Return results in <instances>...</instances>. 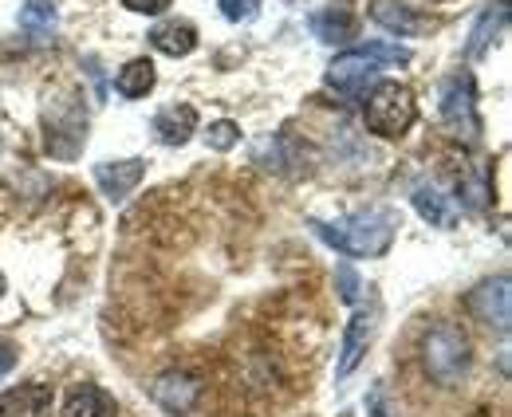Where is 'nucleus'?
I'll return each mask as SVG.
<instances>
[{
  "label": "nucleus",
  "mask_w": 512,
  "mask_h": 417,
  "mask_svg": "<svg viewBox=\"0 0 512 417\" xmlns=\"http://www.w3.org/2000/svg\"><path fill=\"white\" fill-rule=\"evenodd\" d=\"M316 237L343 256H383L394 244L398 217L390 209H359L339 221H312Z\"/></svg>",
  "instance_id": "1"
},
{
  "label": "nucleus",
  "mask_w": 512,
  "mask_h": 417,
  "mask_svg": "<svg viewBox=\"0 0 512 417\" xmlns=\"http://www.w3.org/2000/svg\"><path fill=\"white\" fill-rule=\"evenodd\" d=\"M422 366L438 386H457L473 366V343L457 323H434L422 335Z\"/></svg>",
  "instance_id": "2"
},
{
  "label": "nucleus",
  "mask_w": 512,
  "mask_h": 417,
  "mask_svg": "<svg viewBox=\"0 0 512 417\" xmlns=\"http://www.w3.org/2000/svg\"><path fill=\"white\" fill-rule=\"evenodd\" d=\"M363 119H367V130L379 134V138H402L418 119L414 91L406 83H398V79L375 83L367 103H363Z\"/></svg>",
  "instance_id": "3"
},
{
  "label": "nucleus",
  "mask_w": 512,
  "mask_h": 417,
  "mask_svg": "<svg viewBox=\"0 0 512 417\" xmlns=\"http://www.w3.org/2000/svg\"><path fill=\"white\" fill-rule=\"evenodd\" d=\"M87 142V111L79 103L75 91H64L56 99H48L44 107V146L56 158H75Z\"/></svg>",
  "instance_id": "4"
},
{
  "label": "nucleus",
  "mask_w": 512,
  "mask_h": 417,
  "mask_svg": "<svg viewBox=\"0 0 512 417\" xmlns=\"http://www.w3.org/2000/svg\"><path fill=\"white\" fill-rule=\"evenodd\" d=\"M442 122L453 138L477 142L481 138V115H477V87L473 75H453L442 83Z\"/></svg>",
  "instance_id": "5"
},
{
  "label": "nucleus",
  "mask_w": 512,
  "mask_h": 417,
  "mask_svg": "<svg viewBox=\"0 0 512 417\" xmlns=\"http://www.w3.org/2000/svg\"><path fill=\"white\" fill-rule=\"evenodd\" d=\"M469 315L493 331H509V319H512V292H509V276H497V280H485L469 292Z\"/></svg>",
  "instance_id": "6"
},
{
  "label": "nucleus",
  "mask_w": 512,
  "mask_h": 417,
  "mask_svg": "<svg viewBox=\"0 0 512 417\" xmlns=\"http://www.w3.org/2000/svg\"><path fill=\"white\" fill-rule=\"evenodd\" d=\"M201 390H205L201 378H193L186 370H166V374H158V378L150 382V398L174 417L190 414L193 406L201 402Z\"/></svg>",
  "instance_id": "7"
},
{
  "label": "nucleus",
  "mask_w": 512,
  "mask_h": 417,
  "mask_svg": "<svg viewBox=\"0 0 512 417\" xmlns=\"http://www.w3.org/2000/svg\"><path fill=\"white\" fill-rule=\"evenodd\" d=\"M383 63L371 56V48H355V52H343L335 56L331 67H327V83L335 91H347V95H359L375 75H379Z\"/></svg>",
  "instance_id": "8"
},
{
  "label": "nucleus",
  "mask_w": 512,
  "mask_h": 417,
  "mask_svg": "<svg viewBox=\"0 0 512 417\" xmlns=\"http://www.w3.org/2000/svg\"><path fill=\"white\" fill-rule=\"evenodd\" d=\"M308 24H312V36L323 40V44H347L359 32V12H355L351 0H335V4L316 8Z\"/></svg>",
  "instance_id": "9"
},
{
  "label": "nucleus",
  "mask_w": 512,
  "mask_h": 417,
  "mask_svg": "<svg viewBox=\"0 0 512 417\" xmlns=\"http://www.w3.org/2000/svg\"><path fill=\"white\" fill-rule=\"evenodd\" d=\"M56 390L48 382H24L0 394V417H52Z\"/></svg>",
  "instance_id": "10"
},
{
  "label": "nucleus",
  "mask_w": 512,
  "mask_h": 417,
  "mask_svg": "<svg viewBox=\"0 0 512 417\" xmlns=\"http://www.w3.org/2000/svg\"><path fill=\"white\" fill-rule=\"evenodd\" d=\"M371 20L383 24L386 32H394V36H422V32H434V20L422 16L418 8H410L406 0H371Z\"/></svg>",
  "instance_id": "11"
},
{
  "label": "nucleus",
  "mask_w": 512,
  "mask_h": 417,
  "mask_svg": "<svg viewBox=\"0 0 512 417\" xmlns=\"http://www.w3.org/2000/svg\"><path fill=\"white\" fill-rule=\"evenodd\" d=\"M146 178V162L142 158H127V162H99L95 166V181L103 189L107 201H127L130 193L138 189V181Z\"/></svg>",
  "instance_id": "12"
},
{
  "label": "nucleus",
  "mask_w": 512,
  "mask_h": 417,
  "mask_svg": "<svg viewBox=\"0 0 512 417\" xmlns=\"http://www.w3.org/2000/svg\"><path fill=\"white\" fill-rule=\"evenodd\" d=\"M371 335H375V323H371V315H351V323H347V331H343V347H339V362H335V374L339 378H347L363 355H367V347H371Z\"/></svg>",
  "instance_id": "13"
},
{
  "label": "nucleus",
  "mask_w": 512,
  "mask_h": 417,
  "mask_svg": "<svg viewBox=\"0 0 512 417\" xmlns=\"http://www.w3.org/2000/svg\"><path fill=\"white\" fill-rule=\"evenodd\" d=\"M197 130V111L190 103H174V107H162L154 115V134L166 142V146H186Z\"/></svg>",
  "instance_id": "14"
},
{
  "label": "nucleus",
  "mask_w": 512,
  "mask_h": 417,
  "mask_svg": "<svg viewBox=\"0 0 512 417\" xmlns=\"http://www.w3.org/2000/svg\"><path fill=\"white\" fill-rule=\"evenodd\" d=\"M150 44L162 52V56H174V60H186L193 48H197V28L190 20H166L150 32Z\"/></svg>",
  "instance_id": "15"
},
{
  "label": "nucleus",
  "mask_w": 512,
  "mask_h": 417,
  "mask_svg": "<svg viewBox=\"0 0 512 417\" xmlns=\"http://www.w3.org/2000/svg\"><path fill=\"white\" fill-rule=\"evenodd\" d=\"M414 209L422 221H430L434 229H453L457 221V209H453V197H446L438 185H414Z\"/></svg>",
  "instance_id": "16"
},
{
  "label": "nucleus",
  "mask_w": 512,
  "mask_h": 417,
  "mask_svg": "<svg viewBox=\"0 0 512 417\" xmlns=\"http://www.w3.org/2000/svg\"><path fill=\"white\" fill-rule=\"evenodd\" d=\"M64 417H115V398L103 386H75L64 402Z\"/></svg>",
  "instance_id": "17"
},
{
  "label": "nucleus",
  "mask_w": 512,
  "mask_h": 417,
  "mask_svg": "<svg viewBox=\"0 0 512 417\" xmlns=\"http://www.w3.org/2000/svg\"><path fill=\"white\" fill-rule=\"evenodd\" d=\"M20 28H24L36 44H48L52 32H56V4H52V0H24V8H20Z\"/></svg>",
  "instance_id": "18"
},
{
  "label": "nucleus",
  "mask_w": 512,
  "mask_h": 417,
  "mask_svg": "<svg viewBox=\"0 0 512 417\" xmlns=\"http://www.w3.org/2000/svg\"><path fill=\"white\" fill-rule=\"evenodd\" d=\"M154 83H158V75H154V63L146 60H130L119 75H115V91L119 95H127V99H146L150 91H154Z\"/></svg>",
  "instance_id": "19"
},
{
  "label": "nucleus",
  "mask_w": 512,
  "mask_h": 417,
  "mask_svg": "<svg viewBox=\"0 0 512 417\" xmlns=\"http://www.w3.org/2000/svg\"><path fill=\"white\" fill-rule=\"evenodd\" d=\"M505 20H509V8H505V4L489 8V12L477 20V28H473V36H469V56H473V60L489 52V44H493V36L505 28Z\"/></svg>",
  "instance_id": "20"
},
{
  "label": "nucleus",
  "mask_w": 512,
  "mask_h": 417,
  "mask_svg": "<svg viewBox=\"0 0 512 417\" xmlns=\"http://www.w3.org/2000/svg\"><path fill=\"white\" fill-rule=\"evenodd\" d=\"M205 142H209V150H233L237 142H241V126L237 122H229V119H221V122H209V130H205Z\"/></svg>",
  "instance_id": "21"
},
{
  "label": "nucleus",
  "mask_w": 512,
  "mask_h": 417,
  "mask_svg": "<svg viewBox=\"0 0 512 417\" xmlns=\"http://www.w3.org/2000/svg\"><path fill=\"white\" fill-rule=\"evenodd\" d=\"M217 8L225 12V20L241 24V20H253L256 8H260V0H217Z\"/></svg>",
  "instance_id": "22"
},
{
  "label": "nucleus",
  "mask_w": 512,
  "mask_h": 417,
  "mask_svg": "<svg viewBox=\"0 0 512 417\" xmlns=\"http://www.w3.org/2000/svg\"><path fill=\"white\" fill-rule=\"evenodd\" d=\"M335 280H339V296H343V303H355V299H359V276H355L351 264H339Z\"/></svg>",
  "instance_id": "23"
},
{
  "label": "nucleus",
  "mask_w": 512,
  "mask_h": 417,
  "mask_svg": "<svg viewBox=\"0 0 512 417\" xmlns=\"http://www.w3.org/2000/svg\"><path fill=\"white\" fill-rule=\"evenodd\" d=\"M371 56L379 63H410V52L398 44H371Z\"/></svg>",
  "instance_id": "24"
},
{
  "label": "nucleus",
  "mask_w": 512,
  "mask_h": 417,
  "mask_svg": "<svg viewBox=\"0 0 512 417\" xmlns=\"http://www.w3.org/2000/svg\"><path fill=\"white\" fill-rule=\"evenodd\" d=\"M123 8L138 12V16H158V12L170 8V0H123Z\"/></svg>",
  "instance_id": "25"
},
{
  "label": "nucleus",
  "mask_w": 512,
  "mask_h": 417,
  "mask_svg": "<svg viewBox=\"0 0 512 417\" xmlns=\"http://www.w3.org/2000/svg\"><path fill=\"white\" fill-rule=\"evenodd\" d=\"M12 366H16V347H12V343H0V378H4Z\"/></svg>",
  "instance_id": "26"
},
{
  "label": "nucleus",
  "mask_w": 512,
  "mask_h": 417,
  "mask_svg": "<svg viewBox=\"0 0 512 417\" xmlns=\"http://www.w3.org/2000/svg\"><path fill=\"white\" fill-rule=\"evenodd\" d=\"M0 296H4V276H0Z\"/></svg>",
  "instance_id": "27"
}]
</instances>
